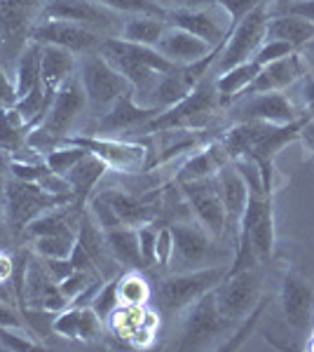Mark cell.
<instances>
[{
    "label": "cell",
    "instance_id": "46",
    "mask_svg": "<svg viewBox=\"0 0 314 352\" xmlns=\"http://www.w3.org/2000/svg\"><path fill=\"white\" fill-rule=\"evenodd\" d=\"M216 3H218L221 8L225 10L227 16H230V24L235 26L244 14L251 12V10L256 8V5L270 3V0H216Z\"/></svg>",
    "mask_w": 314,
    "mask_h": 352
},
{
    "label": "cell",
    "instance_id": "43",
    "mask_svg": "<svg viewBox=\"0 0 314 352\" xmlns=\"http://www.w3.org/2000/svg\"><path fill=\"white\" fill-rule=\"evenodd\" d=\"M101 320L99 315L94 312L92 305H85L80 308V327H78V340H94L101 336Z\"/></svg>",
    "mask_w": 314,
    "mask_h": 352
},
{
    "label": "cell",
    "instance_id": "41",
    "mask_svg": "<svg viewBox=\"0 0 314 352\" xmlns=\"http://www.w3.org/2000/svg\"><path fill=\"white\" fill-rule=\"evenodd\" d=\"M96 277H101V275H94V272H87V270H73L71 275L59 282V289H61V294L68 298V303H73V300H76L85 289L92 285Z\"/></svg>",
    "mask_w": 314,
    "mask_h": 352
},
{
    "label": "cell",
    "instance_id": "32",
    "mask_svg": "<svg viewBox=\"0 0 314 352\" xmlns=\"http://www.w3.org/2000/svg\"><path fill=\"white\" fill-rule=\"evenodd\" d=\"M167 21L162 16H129L124 19L122 31H120L117 38L127 43H136V45H148V47H155L157 41L162 38V33L167 31Z\"/></svg>",
    "mask_w": 314,
    "mask_h": 352
},
{
    "label": "cell",
    "instance_id": "42",
    "mask_svg": "<svg viewBox=\"0 0 314 352\" xmlns=\"http://www.w3.org/2000/svg\"><path fill=\"white\" fill-rule=\"evenodd\" d=\"M291 52H298V50H293L291 45L279 43V41H265L258 50H256V54L251 56V59H254L258 66H267V64H272V61L282 59V56H287Z\"/></svg>",
    "mask_w": 314,
    "mask_h": 352
},
{
    "label": "cell",
    "instance_id": "31",
    "mask_svg": "<svg viewBox=\"0 0 314 352\" xmlns=\"http://www.w3.org/2000/svg\"><path fill=\"white\" fill-rule=\"evenodd\" d=\"M40 61H43V45L28 41L21 52L16 54V73H14V89L16 101L26 96L36 85H40Z\"/></svg>",
    "mask_w": 314,
    "mask_h": 352
},
{
    "label": "cell",
    "instance_id": "57",
    "mask_svg": "<svg viewBox=\"0 0 314 352\" xmlns=\"http://www.w3.org/2000/svg\"><path fill=\"white\" fill-rule=\"evenodd\" d=\"M0 219H5V217H3V212H0Z\"/></svg>",
    "mask_w": 314,
    "mask_h": 352
},
{
    "label": "cell",
    "instance_id": "16",
    "mask_svg": "<svg viewBox=\"0 0 314 352\" xmlns=\"http://www.w3.org/2000/svg\"><path fill=\"white\" fill-rule=\"evenodd\" d=\"M164 21H167L169 26H179V28H183V31L192 33V36L202 38L211 47H218V45L225 43L232 31L230 16H227V12L218 3L211 5V8H199V10H192V8L167 10Z\"/></svg>",
    "mask_w": 314,
    "mask_h": 352
},
{
    "label": "cell",
    "instance_id": "20",
    "mask_svg": "<svg viewBox=\"0 0 314 352\" xmlns=\"http://www.w3.org/2000/svg\"><path fill=\"white\" fill-rule=\"evenodd\" d=\"M307 71V61L305 56H300L298 52H291L282 59L272 61V64L262 66L260 73L256 76V80L249 85L247 94H260V92H284L287 87H293L295 82L305 76Z\"/></svg>",
    "mask_w": 314,
    "mask_h": 352
},
{
    "label": "cell",
    "instance_id": "51",
    "mask_svg": "<svg viewBox=\"0 0 314 352\" xmlns=\"http://www.w3.org/2000/svg\"><path fill=\"white\" fill-rule=\"evenodd\" d=\"M287 12L300 14V16H305V19L314 21V0H295V3L289 5Z\"/></svg>",
    "mask_w": 314,
    "mask_h": 352
},
{
    "label": "cell",
    "instance_id": "33",
    "mask_svg": "<svg viewBox=\"0 0 314 352\" xmlns=\"http://www.w3.org/2000/svg\"><path fill=\"white\" fill-rule=\"evenodd\" d=\"M117 296L120 305H136V308H141V305H146L150 300L153 289L139 270H127L124 275L117 277Z\"/></svg>",
    "mask_w": 314,
    "mask_h": 352
},
{
    "label": "cell",
    "instance_id": "4",
    "mask_svg": "<svg viewBox=\"0 0 314 352\" xmlns=\"http://www.w3.org/2000/svg\"><path fill=\"white\" fill-rule=\"evenodd\" d=\"M230 272V263L209 265L199 270L171 272L157 287V305L164 317H176L186 312L195 300L218 287V282Z\"/></svg>",
    "mask_w": 314,
    "mask_h": 352
},
{
    "label": "cell",
    "instance_id": "6",
    "mask_svg": "<svg viewBox=\"0 0 314 352\" xmlns=\"http://www.w3.org/2000/svg\"><path fill=\"white\" fill-rule=\"evenodd\" d=\"M78 78L85 89V96H87V109L99 118L104 116L127 89H131L127 78H124L99 50L82 54V61L78 64Z\"/></svg>",
    "mask_w": 314,
    "mask_h": 352
},
{
    "label": "cell",
    "instance_id": "47",
    "mask_svg": "<svg viewBox=\"0 0 314 352\" xmlns=\"http://www.w3.org/2000/svg\"><path fill=\"white\" fill-rule=\"evenodd\" d=\"M14 104H16L14 82L10 80L3 64H0V109H14Z\"/></svg>",
    "mask_w": 314,
    "mask_h": 352
},
{
    "label": "cell",
    "instance_id": "12",
    "mask_svg": "<svg viewBox=\"0 0 314 352\" xmlns=\"http://www.w3.org/2000/svg\"><path fill=\"white\" fill-rule=\"evenodd\" d=\"M179 188L183 190L188 207H190V212H192V219H195L214 240L225 235L227 219H225V204H223L218 179H216V176H207V179L186 181V184H179Z\"/></svg>",
    "mask_w": 314,
    "mask_h": 352
},
{
    "label": "cell",
    "instance_id": "50",
    "mask_svg": "<svg viewBox=\"0 0 314 352\" xmlns=\"http://www.w3.org/2000/svg\"><path fill=\"white\" fill-rule=\"evenodd\" d=\"M14 272V258L8 254V249H0V287L12 280Z\"/></svg>",
    "mask_w": 314,
    "mask_h": 352
},
{
    "label": "cell",
    "instance_id": "5",
    "mask_svg": "<svg viewBox=\"0 0 314 352\" xmlns=\"http://www.w3.org/2000/svg\"><path fill=\"white\" fill-rule=\"evenodd\" d=\"M174 230V256L169 261L171 272H186V270H199L218 263H232L235 252L221 249L195 219L179 221L171 226Z\"/></svg>",
    "mask_w": 314,
    "mask_h": 352
},
{
    "label": "cell",
    "instance_id": "27",
    "mask_svg": "<svg viewBox=\"0 0 314 352\" xmlns=\"http://www.w3.org/2000/svg\"><path fill=\"white\" fill-rule=\"evenodd\" d=\"M232 162L227 157L225 148H223L221 141H214L207 148H202L195 155H190L186 160V164L181 167V172L176 174V181L179 184H186V181H197V179H207V176H216L223 164Z\"/></svg>",
    "mask_w": 314,
    "mask_h": 352
},
{
    "label": "cell",
    "instance_id": "23",
    "mask_svg": "<svg viewBox=\"0 0 314 352\" xmlns=\"http://www.w3.org/2000/svg\"><path fill=\"white\" fill-rule=\"evenodd\" d=\"M221 186V195H223V204H225V219H227V230H232L237 242V232H239V223H242L244 209H247L249 202V186L244 181V176L239 174V169L235 167V162L223 164L216 174Z\"/></svg>",
    "mask_w": 314,
    "mask_h": 352
},
{
    "label": "cell",
    "instance_id": "21",
    "mask_svg": "<svg viewBox=\"0 0 314 352\" xmlns=\"http://www.w3.org/2000/svg\"><path fill=\"white\" fill-rule=\"evenodd\" d=\"M155 50L164 56V59H169L171 64L190 66V64H197V61L207 59L216 47H211L209 43H204L202 38L183 31V28L167 26V31L162 33V38H159L155 45Z\"/></svg>",
    "mask_w": 314,
    "mask_h": 352
},
{
    "label": "cell",
    "instance_id": "48",
    "mask_svg": "<svg viewBox=\"0 0 314 352\" xmlns=\"http://www.w3.org/2000/svg\"><path fill=\"white\" fill-rule=\"evenodd\" d=\"M43 263L56 282H61L64 277H68L73 270H76V265H73L71 258H43Z\"/></svg>",
    "mask_w": 314,
    "mask_h": 352
},
{
    "label": "cell",
    "instance_id": "45",
    "mask_svg": "<svg viewBox=\"0 0 314 352\" xmlns=\"http://www.w3.org/2000/svg\"><path fill=\"white\" fill-rule=\"evenodd\" d=\"M174 256V230L171 226L157 228V247H155V263L162 268H169V261Z\"/></svg>",
    "mask_w": 314,
    "mask_h": 352
},
{
    "label": "cell",
    "instance_id": "36",
    "mask_svg": "<svg viewBox=\"0 0 314 352\" xmlns=\"http://www.w3.org/2000/svg\"><path fill=\"white\" fill-rule=\"evenodd\" d=\"M87 155V151L80 148V146H73V144H61L52 148L49 153H45V162H47V167L52 169L56 174H68L76 164L82 160V157Z\"/></svg>",
    "mask_w": 314,
    "mask_h": 352
},
{
    "label": "cell",
    "instance_id": "18",
    "mask_svg": "<svg viewBox=\"0 0 314 352\" xmlns=\"http://www.w3.org/2000/svg\"><path fill=\"white\" fill-rule=\"evenodd\" d=\"M279 303H282V312L289 329L302 336L314 320V287L300 270L291 268L284 272Z\"/></svg>",
    "mask_w": 314,
    "mask_h": 352
},
{
    "label": "cell",
    "instance_id": "55",
    "mask_svg": "<svg viewBox=\"0 0 314 352\" xmlns=\"http://www.w3.org/2000/svg\"><path fill=\"white\" fill-rule=\"evenodd\" d=\"M307 348H310V350H314V333H312V343L307 345Z\"/></svg>",
    "mask_w": 314,
    "mask_h": 352
},
{
    "label": "cell",
    "instance_id": "56",
    "mask_svg": "<svg viewBox=\"0 0 314 352\" xmlns=\"http://www.w3.org/2000/svg\"><path fill=\"white\" fill-rule=\"evenodd\" d=\"M157 3H159V5H162V3H164V0H157Z\"/></svg>",
    "mask_w": 314,
    "mask_h": 352
},
{
    "label": "cell",
    "instance_id": "54",
    "mask_svg": "<svg viewBox=\"0 0 314 352\" xmlns=\"http://www.w3.org/2000/svg\"><path fill=\"white\" fill-rule=\"evenodd\" d=\"M8 237H10V228H8V223H5V219H0V249H5Z\"/></svg>",
    "mask_w": 314,
    "mask_h": 352
},
{
    "label": "cell",
    "instance_id": "52",
    "mask_svg": "<svg viewBox=\"0 0 314 352\" xmlns=\"http://www.w3.org/2000/svg\"><path fill=\"white\" fill-rule=\"evenodd\" d=\"M300 141L305 144V148L314 155V120H307L305 127L300 129Z\"/></svg>",
    "mask_w": 314,
    "mask_h": 352
},
{
    "label": "cell",
    "instance_id": "11",
    "mask_svg": "<svg viewBox=\"0 0 314 352\" xmlns=\"http://www.w3.org/2000/svg\"><path fill=\"white\" fill-rule=\"evenodd\" d=\"M230 327H232V322L221 315L218 305H216L214 289H211L209 294H204L202 298L195 300V303L186 310V320H183V327H181V336H179L176 348L179 350L207 348L209 343L221 338Z\"/></svg>",
    "mask_w": 314,
    "mask_h": 352
},
{
    "label": "cell",
    "instance_id": "53",
    "mask_svg": "<svg viewBox=\"0 0 314 352\" xmlns=\"http://www.w3.org/2000/svg\"><path fill=\"white\" fill-rule=\"evenodd\" d=\"M5 186H8V176H5V153L0 151V212L5 204Z\"/></svg>",
    "mask_w": 314,
    "mask_h": 352
},
{
    "label": "cell",
    "instance_id": "9",
    "mask_svg": "<svg viewBox=\"0 0 314 352\" xmlns=\"http://www.w3.org/2000/svg\"><path fill=\"white\" fill-rule=\"evenodd\" d=\"M267 19H270V3H260L232 26L230 36H227L218 54V66H216L218 73L230 71L232 66L244 64L256 54V50L265 43Z\"/></svg>",
    "mask_w": 314,
    "mask_h": 352
},
{
    "label": "cell",
    "instance_id": "40",
    "mask_svg": "<svg viewBox=\"0 0 314 352\" xmlns=\"http://www.w3.org/2000/svg\"><path fill=\"white\" fill-rule=\"evenodd\" d=\"M0 348L12 350V352H24V350L40 348V343L36 340V336H31V333H19V329L0 324Z\"/></svg>",
    "mask_w": 314,
    "mask_h": 352
},
{
    "label": "cell",
    "instance_id": "34",
    "mask_svg": "<svg viewBox=\"0 0 314 352\" xmlns=\"http://www.w3.org/2000/svg\"><path fill=\"white\" fill-rule=\"evenodd\" d=\"M76 242H78V230L52 232V235L36 237L33 240V252L40 258H71Z\"/></svg>",
    "mask_w": 314,
    "mask_h": 352
},
{
    "label": "cell",
    "instance_id": "10",
    "mask_svg": "<svg viewBox=\"0 0 314 352\" xmlns=\"http://www.w3.org/2000/svg\"><path fill=\"white\" fill-rule=\"evenodd\" d=\"M61 144H73L94 153L113 172L136 174V172H144L148 167V148L144 144H136V141H124V139H115V136H99V134H71Z\"/></svg>",
    "mask_w": 314,
    "mask_h": 352
},
{
    "label": "cell",
    "instance_id": "15",
    "mask_svg": "<svg viewBox=\"0 0 314 352\" xmlns=\"http://www.w3.org/2000/svg\"><path fill=\"white\" fill-rule=\"evenodd\" d=\"M68 308V298L61 294L59 282L49 275L43 258L36 252L28 254L24 268V292H21V312L24 310H43L59 312Z\"/></svg>",
    "mask_w": 314,
    "mask_h": 352
},
{
    "label": "cell",
    "instance_id": "17",
    "mask_svg": "<svg viewBox=\"0 0 314 352\" xmlns=\"http://www.w3.org/2000/svg\"><path fill=\"white\" fill-rule=\"evenodd\" d=\"M28 41H36L40 45H59V47L71 50L73 54H85L99 50L106 38L92 28L76 24V21L40 19L28 33Z\"/></svg>",
    "mask_w": 314,
    "mask_h": 352
},
{
    "label": "cell",
    "instance_id": "39",
    "mask_svg": "<svg viewBox=\"0 0 314 352\" xmlns=\"http://www.w3.org/2000/svg\"><path fill=\"white\" fill-rule=\"evenodd\" d=\"M78 327H80V308H64L56 312V317L52 320V331L59 338L66 340H78Z\"/></svg>",
    "mask_w": 314,
    "mask_h": 352
},
{
    "label": "cell",
    "instance_id": "26",
    "mask_svg": "<svg viewBox=\"0 0 314 352\" xmlns=\"http://www.w3.org/2000/svg\"><path fill=\"white\" fill-rule=\"evenodd\" d=\"M108 252L113 254V258L120 263V268L124 270H144L146 263L141 258L139 249V230L131 226H117V228L104 230Z\"/></svg>",
    "mask_w": 314,
    "mask_h": 352
},
{
    "label": "cell",
    "instance_id": "25",
    "mask_svg": "<svg viewBox=\"0 0 314 352\" xmlns=\"http://www.w3.org/2000/svg\"><path fill=\"white\" fill-rule=\"evenodd\" d=\"M265 41H279L291 45L293 50H300L314 41V21L293 12L270 16L265 28Z\"/></svg>",
    "mask_w": 314,
    "mask_h": 352
},
{
    "label": "cell",
    "instance_id": "8",
    "mask_svg": "<svg viewBox=\"0 0 314 352\" xmlns=\"http://www.w3.org/2000/svg\"><path fill=\"white\" fill-rule=\"evenodd\" d=\"M216 305L225 320L242 322L262 298V272L258 265L244 268L237 272H227L214 289Z\"/></svg>",
    "mask_w": 314,
    "mask_h": 352
},
{
    "label": "cell",
    "instance_id": "35",
    "mask_svg": "<svg viewBox=\"0 0 314 352\" xmlns=\"http://www.w3.org/2000/svg\"><path fill=\"white\" fill-rule=\"evenodd\" d=\"M94 3L104 5L106 10L115 14H127V16H167V8L159 5L157 0H94Z\"/></svg>",
    "mask_w": 314,
    "mask_h": 352
},
{
    "label": "cell",
    "instance_id": "1",
    "mask_svg": "<svg viewBox=\"0 0 314 352\" xmlns=\"http://www.w3.org/2000/svg\"><path fill=\"white\" fill-rule=\"evenodd\" d=\"M275 195L267 192H249V202L239 223L235 258L230 272L270 263L275 254Z\"/></svg>",
    "mask_w": 314,
    "mask_h": 352
},
{
    "label": "cell",
    "instance_id": "29",
    "mask_svg": "<svg viewBox=\"0 0 314 352\" xmlns=\"http://www.w3.org/2000/svg\"><path fill=\"white\" fill-rule=\"evenodd\" d=\"M106 162L101 160V157H96L94 153L87 151V155L80 160L76 167L71 169L66 176V181L71 184L73 188V197H76V202L85 204L89 200V195H92V190L96 188V184L101 181V176L106 174Z\"/></svg>",
    "mask_w": 314,
    "mask_h": 352
},
{
    "label": "cell",
    "instance_id": "3",
    "mask_svg": "<svg viewBox=\"0 0 314 352\" xmlns=\"http://www.w3.org/2000/svg\"><path fill=\"white\" fill-rule=\"evenodd\" d=\"M221 96L216 89V80L209 78V73L197 82V87L192 89L186 99H181L179 104H174L171 109L162 111L155 120H150L141 132L144 134H157V132H169V129H204L209 124L211 118L216 116V111L221 109Z\"/></svg>",
    "mask_w": 314,
    "mask_h": 352
},
{
    "label": "cell",
    "instance_id": "38",
    "mask_svg": "<svg viewBox=\"0 0 314 352\" xmlns=\"http://www.w3.org/2000/svg\"><path fill=\"white\" fill-rule=\"evenodd\" d=\"M265 308H267V298H260V300H258V305H256V308L251 310L249 315L242 320V327H239L237 331L232 333L230 340H227L225 345H221V350H237V348H242V343L251 336V331H254L256 324H258V320L262 317V312H265Z\"/></svg>",
    "mask_w": 314,
    "mask_h": 352
},
{
    "label": "cell",
    "instance_id": "14",
    "mask_svg": "<svg viewBox=\"0 0 314 352\" xmlns=\"http://www.w3.org/2000/svg\"><path fill=\"white\" fill-rule=\"evenodd\" d=\"M43 19H68L82 24L104 38H117L122 31V19L94 0H49L43 10Z\"/></svg>",
    "mask_w": 314,
    "mask_h": 352
},
{
    "label": "cell",
    "instance_id": "28",
    "mask_svg": "<svg viewBox=\"0 0 314 352\" xmlns=\"http://www.w3.org/2000/svg\"><path fill=\"white\" fill-rule=\"evenodd\" d=\"M40 0H0V41H19L26 45L28 41L21 38L24 24L28 26L33 12Z\"/></svg>",
    "mask_w": 314,
    "mask_h": 352
},
{
    "label": "cell",
    "instance_id": "44",
    "mask_svg": "<svg viewBox=\"0 0 314 352\" xmlns=\"http://www.w3.org/2000/svg\"><path fill=\"white\" fill-rule=\"evenodd\" d=\"M139 249H141V258H144L146 268L155 265V247H157V228H153V223L139 226Z\"/></svg>",
    "mask_w": 314,
    "mask_h": 352
},
{
    "label": "cell",
    "instance_id": "30",
    "mask_svg": "<svg viewBox=\"0 0 314 352\" xmlns=\"http://www.w3.org/2000/svg\"><path fill=\"white\" fill-rule=\"evenodd\" d=\"M260 68L254 59L244 61L239 66H232L230 71L218 73L216 78V89H218L221 104L223 106H232V101H237L239 96L249 89V85L256 80V76L260 73Z\"/></svg>",
    "mask_w": 314,
    "mask_h": 352
},
{
    "label": "cell",
    "instance_id": "13",
    "mask_svg": "<svg viewBox=\"0 0 314 352\" xmlns=\"http://www.w3.org/2000/svg\"><path fill=\"white\" fill-rule=\"evenodd\" d=\"M232 104H235V109H230V116L235 122L260 120L270 124H289L305 118V113L298 109V104L284 92L247 94V96H239Z\"/></svg>",
    "mask_w": 314,
    "mask_h": 352
},
{
    "label": "cell",
    "instance_id": "49",
    "mask_svg": "<svg viewBox=\"0 0 314 352\" xmlns=\"http://www.w3.org/2000/svg\"><path fill=\"white\" fill-rule=\"evenodd\" d=\"M0 324H3V327H14V329H24L26 322L21 320V315L12 308V305H8V303H3V300H0Z\"/></svg>",
    "mask_w": 314,
    "mask_h": 352
},
{
    "label": "cell",
    "instance_id": "19",
    "mask_svg": "<svg viewBox=\"0 0 314 352\" xmlns=\"http://www.w3.org/2000/svg\"><path fill=\"white\" fill-rule=\"evenodd\" d=\"M157 106H144L134 99V89H127L115 104L108 109L96 122V134L99 136H115L120 134H134L141 132L150 120L159 116Z\"/></svg>",
    "mask_w": 314,
    "mask_h": 352
},
{
    "label": "cell",
    "instance_id": "22",
    "mask_svg": "<svg viewBox=\"0 0 314 352\" xmlns=\"http://www.w3.org/2000/svg\"><path fill=\"white\" fill-rule=\"evenodd\" d=\"M96 195L111 207V212L115 214L120 226L139 228L144 223H153L159 214V202H150L148 197H136L127 190L104 188L96 192Z\"/></svg>",
    "mask_w": 314,
    "mask_h": 352
},
{
    "label": "cell",
    "instance_id": "37",
    "mask_svg": "<svg viewBox=\"0 0 314 352\" xmlns=\"http://www.w3.org/2000/svg\"><path fill=\"white\" fill-rule=\"evenodd\" d=\"M120 277V275H117ZM117 277H113V280H106L101 289L96 292V296L92 298V308L96 315L101 317L104 322H108V317L113 315L117 308H120V296H117Z\"/></svg>",
    "mask_w": 314,
    "mask_h": 352
},
{
    "label": "cell",
    "instance_id": "24",
    "mask_svg": "<svg viewBox=\"0 0 314 352\" xmlns=\"http://www.w3.org/2000/svg\"><path fill=\"white\" fill-rule=\"evenodd\" d=\"M78 73V59L71 50L59 47V45H43V61H40V82L45 87L49 104L54 94L68 78Z\"/></svg>",
    "mask_w": 314,
    "mask_h": 352
},
{
    "label": "cell",
    "instance_id": "2",
    "mask_svg": "<svg viewBox=\"0 0 314 352\" xmlns=\"http://www.w3.org/2000/svg\"><path fill=\"white\" fill-rule=\"evenodd\" d=\"M85 111H87V96H85V89L76 73V76H71L61 85L59 92L54 94L52 104H49L47 113H45V118L28 134V146L33 151L43 153V160H45V153L61 146V141L66 136L76 132Z\"/></svg>",
    "mask_w": 314,
    "mask_h": 352
},
{
    "label": "cell",
    "instance_id": "7",
    "mask_svg": "<svg viewBox=\"0 0 314 352\" xmlns=\"http://www.w3.org/2000/svg\"><path fill=\"white\" fill-rule=\"evenodd\" d=\"M68 202H73V200L59 197V195H49V192H45L38 184L10 176L8 186H5L3 217H5V223H8L10 232L19 235V232H24L26 226L31 223V221H36L40 214L61 207V204H68Z\"/></svg>",
    "mask_w": 314,
    "mask_h": 352
}]
</instances>
